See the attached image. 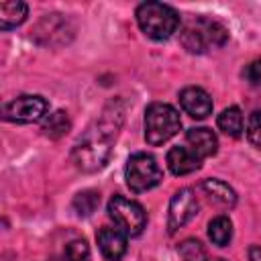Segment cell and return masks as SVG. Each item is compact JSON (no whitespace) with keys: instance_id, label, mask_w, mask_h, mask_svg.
Here are the masks:
<instances>
[{"instance_id":"cell-1","label":"cell","mask_w":261,"mask_h":261,"mask_svg":"<svg viewBox=\"0 0 261 261\" xmlns=\"http://www.w3.org/2000/svg\"><path fill=\"white\" fill-rule=\"evenodd\" d=\"M122 120H124L122 104L118 100L108 102L106 108L102 110L100 118L75 143V147L71 151L73 165L86 173L102 169L110 157L112 141L116 139L118 128L122 126Z\"/></svg>"},{"instance_id":"cell-2","label":"cell","mask_w":261,"mask_h":261,"mask_svg":"<svg viewBox=\"0 0 261 261\" xmlns=\"http://www.w3.org/2000/svg\"><path fill=\"white\" fill-rule=\"evenodd\" d=\"M228 41V29L208 16H198L186 22L179 33V43L190 53H206L212 47H222Z\"/></svg>"},{"instance_id":"cell-3","label":"cell","mask_w":261,"mask_h":261,"mask_svg":"<svg viewBox=\"0 0 261 261\" xmlns=\"http://www.w3.org/2000/svg\"><path fill=\"white\" fill-rule=\"evenodd\" d=\"M137 22L149 39L163 41L177 31L179 14L163 2H143L137 8Z\"/></svg>"},{"instance_id":"cell-4","label":"cell","mask_w":261,"mask_h":261,"mask_svg":"<svg viewBox=\"0 0 261 261\" xmlns=\"http://www.w3.org/2000/svg\"><path fill=\"white\" fill-rule=\"evenodd\" d=\"M181 128L177 110L163 102H153L145 110V141L153 147L163 145Z\"/></svg>"},{"instance_id":"cell-5","label":"cell","mask_w":261,"mask_h":261,"mask_svg":"<svg viewBox=\"0 0 261 261\" xmlns=\"http://www.w3.org/2000/svg\"><path fill=\"white\" fill-rule=\"evenodd\" d=\"M124 177H126V186L135 194H141V192H147V190L159 186L163 179V171H161V167L153 155L135 153L126 161Z\"/></svg>"},{"instance_id":"cell-6","label":"cell","mask_w":261,"mask_h":261,"mask_svg":"<svg viewBox=\"0 0 261 261\" xmlns=\"http://www.w3.org/2000/svg\"><path fill=\"white\" fill-rule=\"evenodd\" d=\"M108 216L114 220V226L120 228L126 237H137L147 226L145 208L139 202L128 200V198L118 196V194L112 196L108 202Z\"/></svg>"},{"instance_id":"cell-7","label":"cell","mask_w":261,"mask_h":261,"mask_svg":"<svg viewBox=\"0 0 261 261\" xmlns=\"http://www.w3.org/2000/svg\"><path fill=\"white\" fill-rule=\"evenodd\" d=\"M47 110H49V104L43 96L24 94V96H18V98L4 104L2 118L10 120V122L29 124V122H39L47 114Z\"/></svg>"},{"instance_id":"cell-8","label":"cell","mask_w":261,"mask_h":261,"mask_svg":"<svg viewBox=\"0 0 261 261\" xmlns=\"http://www.w3.org/2000/svg\"><path fill=\"white\" fill-rule=\"evenodd\" d=\"M198 212V198L194 190L181 188L173 194L169 202V214H167V230L169 234L177 232L184 224H188Z\"/></svg>"},{"instance_id":"cell-9","label":"cell","mask_w":261,"mask_h":261,"mask_svg":"<svg viewBox=\"0 0 261 261\" xmlns=\"http://www.w3.org/2000/svg\"><path fill=\"white\" fill-rule=\"evenodd\" d=\"M67 33L71 35L73 29L69 27V20L61 14H45L35 27V37L43 45H57L55 37H59L61 43H67Z\"/></svg>"},{"instance_id":"cell-10","label":"cell","mask_w":261,"mask_h":261,"mask_svg":"<svg viewBox=\"0 0 261 261\" xmlns=\"http://www.w3.org/2000/svg\"><path fill=\"white\" fill-rule=\"evenodd\" d=\"M100 253L108 261H118L126 253V234L116 226H104L96 234Z\"/></svg>"},{"instance_id":"cell-11","label":"cell","mask_w":261,"mask_h":261,"mask_svg":"<svg viewBox=\"0 0 261 261\" xmlns=\"http://www.w3.org/2000/svg\"><path fill=\"white\" fill-rule=\"evenodd\" d=\"M179 104H181V108L192 118H198V120L200 118H206L212 112V98L208 96L206 90L196 88V86L184 88L179 92Z\"/></svg>"},{"instance_id":"cell-12","label":"cell","mask_w":261,"mask_h":261,"mask_svg":"<svg viewBox=\"0 0 261 261\" xmlns=\"http://www.w3.org/2000/svg\"><path fill=\"white\" fill-rule=\"evenodd\" d=\"M186 141L190 145V149L202 159V157H212L218 151V139L216 135L206 128V126H198V128H190L186 133Z\"/></svg>"},{"instance_id":"cell-13","label":"cell","mask_w":261,"mask_h":261,"mask_svg":"<svg viewBox=\"0 0 261 261\" xmlns=\"http://www.w3.org/2000/svg\"><path fill=\"white\" fill-rule=\"evenodd\" d=\"M167 167L173 175H188L200 169V157L188 147H171L167 153Z\"/></svg>"},{"instance_id":"cell-14","label":"cell","mask_w":261,"mask_h":261,"mask_svg":"<svg viewBox=\"0 0 261 261\" xmlns=\"http://www.w3.org/2000/svg\"><path fill=\"white\" fill-rule=\"evenodd\" d=\"M202 192L210 198V202H214L222 208H232L237 204L234 190L222 179H204L202 181Z\"/></svg>"},{"instance_id":"cell-15","label":"cell","mask_w":261,"mask_h":261,"mask_svg":"<svg viewBox=\"0 0 261 261\" xmlns=\"http://www.w3.org/2000/svg\"><path fill=\"white\" fill-rule=\"evenodd\" d=\"M29 14V6L20 0H4L0 2V29L10 31L24 22Z\"/></svg>"},{"instance_id":"cell-16","label":"cell","mask_w":261,"mask_h":261,"mask_svg":"<svg viewBox=\"0 0 261 261\" xmlns=\"http://www.w3.org/2000/svg\"><path fill=\"white\" fill-rule=\"evenodd\" d=\"M216 124H218V128H220L224 135H228V137H234V139H237V137L243 135V114H241V110H239L237 106L224 108V110L218 114Z\"/></svg>"},{"instance_id":"cell-17","label":"cell","mask_w":261,"mask_h":261,"mask_svg":"<svg viewBox=\"0 0 261 261\" xmlns=\"http://www.w3.org/2000/svg\"><path fill=\"white\" fill-rule=\"evenodd\" d=\"M208 237L214 245L218 247H226L232 239V222L228 216H216L210 220L208 224Z\"/></svg>"},{"instance_id":"cell-18","label":"cell","mask_w":261,"mask_h":261,"mask_svg":"<svg viewBox=\"0 0 261 261\" xmlns=\"http://www.w3.org/2000/svg\"><path fill=\"white\" fill-rule=\"evenodd\" d=\"M71 122H69V116L63 112V110H55L53 114H49L43 122V135L49 137V139H59L63 137L67 130H69Z\"/></svg>"},{"instance_id":"cell-19","label":"cell","mask_w":261,"mask_h":261,"mask_svg":"<svg viewBox=\"0 0 261 261\" xmlns=\"http://www.w3.org/2000/svg\"><path fill=\"white\" fill-rule=\"evenodd\" d=\"M71 206H73V210H75L77 216H90L100 206V194L96 190H84V192H80L73 198Z\"/></svg>"},{"instance_id":"cell-20","label":"cell","mask_w":261,"mask_h":261,"mask_svg":"<svg viewBox=\"0 0 261 261\" xmlns=\"http://www.w3.org/2000/svg\"><path fill=\"white\" fill-rule=\"evenodd\" d=\"M177 251L184 261H212V259H208V253L202 247V243L196 239H186L184 243H179Z\"/></svg>"},{"instance_id":"cell-21","label":"cell","mask_w":261,"mask_h":261,"mask_svg":"<svg viewBox=\"0 0 261 261\" xmlns=\"http://www.w3.org/2000/svg\"><path fill=\"white\" fill-rule=\"evenodd\" d=\"M88 257H90V247L84 239H75V241L67 243L65 251H63L65 261H86Z\"/></svg>"},{"instance_id":"cell-22","label":"cell","mask_w":261,"mask_h":261,"mask_svg":"<svg viewBox=\"0 0 261 261\" xmlns=\"http://www.w3.org/2000/svg\"><path fill=\"white\" fill-rule=\"evenodd\" d=\"M247 139L251 145L261 147V110H255L247 122Z\"/></svg>"},{"instance_id":"cell-23","label":"cell","mask_w":261,"mask_h":261,"mask_svg":"<svg viewBox=\"0 0 261 261\" xmlns=\"http://www.w3.org/2000/svg\"><path fill=\"white\" fill-rule=\"evenodd\" d=\"M245 77H247L249 84L261 88V59H255V61H251V63L247 65V69H245Z\"/></svg>"},{"instance_id":"cell-24","label":"cell","mask_w":261,"mask_h":261,"mask_svg":"<svg viewBox=\"0 0 261 261\" xmlns=\"http://www.w3.org/2000/svg\"><path fill=\"white\" fill-rule=\"evenodd\" d=\"M249 261H261V247H249Z\"/></svg>"},{"instance_id":"cell-25","label":"cell","mask_w":261,"mask_h":261,"mask_svg":"<svg viewBox=\"0 0 261 261\" xmlns=\"http://www.w3.org/2000/svg\"><path fill=\"white\" fill-rule=\"evenodd\" d=\"M212 261H224V259H212Z\"/></svg>"}]
</instances>
